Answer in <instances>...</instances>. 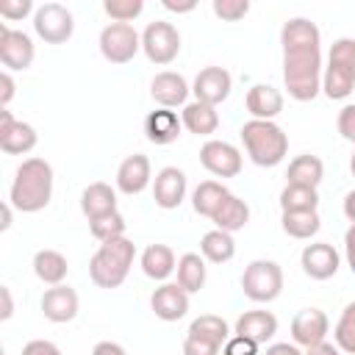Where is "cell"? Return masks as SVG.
I'll use <instances>...</instances> for the list:
<instances>
[{
	"label": "cell",
	"mask_w": 355,
	"mask_h": 355,
	"mask_svg": "<svg viewBox=\"0 0 355 355\" xmlns=\"http://www.w3.org/2000/svg\"><path fill=\"white\" fill-rule=\"evenodd\" d=\"M53 197V166L44 158H25L11 180L8 202L22 214H36L50 205Z\"/></svg>",
	"instance_id": "1"
},
{
	"label": "cell",
	"mask_w": 355,
	"mask_h": 355,
	"mask_svg": "<svg viewBox=\"0 0 355 355\" xmlns=\"http://www.w3.org/2000/svg\"><path fill=\"white\" fill-rule=\"evenodd\" d=\"M283 80L294 100H313L322 92V47L283 50Z\"/></svg>",
	"instance_id": "2"
},
{
	"label": "cell",
	"mask_w": 355,
	"mask_h": 355,
	"mask_svg": "<svg viewBox=\"0 0 355 355\" xmlns=\"http://www.w3.org/2000/svg\"><path fill=\"white\" fill-rule=\"evenodd\" d=\"M133 258H136V244L122 236V239H111V241H103L97 247V252L92 255L89 261V277L94 286L100 288H116L125 283L130 266H133Z\"/></svg>",
	"instance_id": "3"
},
{
	"label": "cell",
	"mask_w": 355,
	"mask_h": 355,
	"mask_svg": "<svg viewBox=\"0 0 355 355\" xmlns=\"http://www.w3.org/2000/svg\"><path fill=\"white\" fill-rule=\"evenodd\" d=\"M244 150L258 166H277L288 153V136L272 119H250L239 130Z\"/></svg>",
	"instance_id": "4"
},
{
	"label": "cell",
	"mask_w": 355,
	"mask_h": 355,
	"mask_svg": "<svg viewBox=\"0 0 355 355\" xmlns=\"http://www.w3.org/2000/svg\"><path fill=\"white\" fill-rule=\"evenodd\" d=\"M355 89V39L341 36L330 44L327 67L322 72V92L330 100H344Z\"/></svg>",
	"instance_id": "5"
},
{
	"label": "cell",
	"mask_w": 355,
	"mask_h": 355,
	"mask_svg": "<svg viewBox=\"0 0 355 355\" xmlns=\"http://www.w3.org/2000/svg\"><path fill=\"white\" fill-rule=\"evenodd\" d=\"M241 288L252 302H272L283 291V269L275 261L255 258L241 275Z\"/></svg>",
	"instance_id": "6"
},
{
	"label": "cell",
	"mask_w": 355,
	"mask_h": 355,
	"mask_svg": "<svg viewBox=\"0 0 355 355\" xmlns=\"http://www.w3.org/2000/svg\"><path fill=\"white\" fill-rule=\"evenodd\" d=\"M141 50V36L130 22H108L100 31V53L111 64H128Z\"/></svg>",
	"instance_id": "7"
},
{
	"label": "cell",
	"mask_w": 355,
	"mask_h": 355,
	"mask_svg": "<svg viewBox=\"0 0 355 355\" xmlns=\"http://www.w3.org/2000/svg\"><path fill=\"white\" fill-rule=\"evenodd\" d=\"M33 31L47 44H64L75 31V17L61 3H42L33 11Z\"/></svg>",
	"instance_id": "8"
},
{
	"label": "cell",
	"mask_w": 355,
	"mask_h": 355,
	"mask_svg": "<svg viewBox=\"0 0 355 355\" xmlns=\"http://www.w3.org/2000/svg\"><path fill=\"white\" fill-rule=\"evenodd\" d=\"M141 50L153 64H172L180 53V33L172 22L155 19L141 33Z\"/></svg>",
	"instance_id": "9"
},
{
	"label": "cell",
	"mask_w": 355,
	"mask_h": 355,
	"mask_svg": "<svg viewBox=\"0 0 355 355\" xmlns=\"http://www.w3.org/2000/svg\"><path fill=\"white\" fill-rule=\"evenodd\" d=\"M200 164L216 178H236L241 172V153L230 141L208 139L200 147Z\"/></svg>",
	"instance_id": "10"
},
{
	"label": "cell",
	"mask_w": 355,
	"mask_h": 355,
	"mask_svg": "<svg viewBox=\"0 0 355 355\" xmlns=\"http://www.w3.org/2000/svg\"><path fill=\"white\" fill-rule=\"evenodd\" d=\"M36 47L25 31H14L0 22V61L6 69H28L33 64Z\"/></svg>",
	"instance_id": "11"
},
{
	"label": "cell",
	"mask_w": 355,
	"mask_h": 355,
	"mask_svg": "<svg viewBox=\"0 0 355 355\" xmlns=\"http://www.w3.org/2000/svg\"><path fill=\"white\" fill-rule=\"evenodd\" d=\"M39 136H36V128L22 122V119H14L8 108H0V150L8 153V155H25L36 147Z\"/></svg>",
	"instance_id": "12"
},
{
	"label": "cell",
	"mask_w": 355,
	"mask_h": 355,
	"mask_svg": "<svg viewBox=\"0 0 355 355\" xmlns=\"http://www.w3.org/2000/svg\"><path fill=\"white\" fill-rule=\"evenodd\" d=\"M230 89H233V78H230V72L225 67H202L197 72L194 83H191L194 97L200 103H205V105H214V108L222 100H227Z\"/></svg>",
	"instance_id": "13"
},
{
	"label": "cell",
	"mask_w": 355,
	"mask_h": 355,
	"mask_svg": "<svg viewBox=\"0 0 355 355\" xmlns=\"http://www.w3.org/2000/svg\"><path fill=\"white\" fill-rule=\"evenodd\" d=\"M327 330H330V319L319 308H302L291 319V338L297 347H305V349L313 344H322L327 338Z\"/></svg>",
	"instance_id": "14"
},
{
	"label": "cell",
	"mask_w": 355,
	"mask_h": 355,
	"mask_svg": "<svg viewBox=\"0 0 355 355\" xmlns=\"http://www.w3.org/2000/svg\"><path fill=\"white\" fill-rule=\"evenodd\" d=\"M300 263H302V272L313 280H330L338 266H341V258H338V250L327 241H313L302 250L300 255Z\"/></svg>",
	"instance_id": "15"
},
{
	"label": "cell",
	"mask_w": 355,
	"mask_h": 355,
	"mask_svg": "<svg viewBox=\"0 0 355 355\" xmlns=\"http://www.w3.org/2000/svg\"><path fill=\"white\" fill-rule=\"evenodd\" d=\"M186 197V172L178 166H164L158 169L155 180H153V200L158 208L172 211L183 202Z\"/></svg>",
	"instance_id": "16"
},
{
	"label": "cell",
	"mask_w": 355,
	"mask_h": 355,
	"mask_svg": "<svg viewBox=\"0 0 355 355\" xmlns=\"http://www.w3.org/2000/svg\"><path fill=\"white\" fill-rule=\"evenodd\" d=\"M42 313H44V319H50V322H55V324H64V322H72L75 316H78V305H80V300H78V291L75 288H69V286H50L44 294H42Z\"/></svg>",
	"instance_id": "17"
},
{
	"label": "cell",
	"mask_w": 355,
	"mask_h": 355,
	"mask_svg": "<svg viewBox=\"0 0 355 355\" xmlns=\"http://www.w3.org/2000/svg\"><path fill=\"white\" fill-rule=\"evenodd\" d=\"M150 305H153V311L161 322H178L189 311V291L180 288L178 283H161L153 291Z\"/></svg>",
	"instance_id": "18"
},
{
	"label": "cell",
	"mask_w": 355,
	"mask_h": 355,
	"mask_svg": "<svg viewBox=\"0 0 355 355\" xmlns=\"http://www.w3.org/2000/svg\"><path fill=\"white\" fill-rule=\"evenodd\" d=\"M191 86L186 83V78L180 72H172V69H164L153 78L150 83V94L153 100L161 105V108H178V105H186V97H189Z\"/></svg>",
	"instance_id": "19"
},
{
	"label": "cell",
	"mask_w": 355,
	"mask_h": 355,
	"mask_svg": "<svg viewBox=\"0 0 355 355\" xmlns=\"http://www.w3.org/2000/svg\"><path fill=\"white\" fill-rule=\"evenodd\" d=\"M150 178H153V172H150V158L141 155V153H133V155H128V158L119 164V169H116V189H119L122 194L133 197V194H141V191L150 186Z\"/></svg>",
	"instance_id": "20"
},
{
	"label": "cell",
	"mask_w": 355,
	"mask_h": 355,
	"mask_svg": "<svg viewBox=\"0 0 355 355\" xmlns=\"http://www.w3.org/2000/svg\"><path fill=\"white\" fill-rule=\"evenodd\" d=\"M233 333L241 336V338H250V341H255L261 347L277 333V316L272 311H244L236 319Z\"/></svg>",
	"instance_id": "21"
},
{
	"label": "cell",
	"mask_w": 355,
	"mask_h": 355,
	"mask_svg": "<svg viewBox=\"0 0 355 355\" xmlns=\"http://www.w3.org/2000/svg\"><path fill=\"white\" fill-rule=\"evenodd\" d=\"M180 130H183V122L172 108H155L144 116V136L158 147L172 144L180 136Z\"/></svg>",
	"instance_id": "22"
},
{
	"label": "cell",
	"mask_w": 355,
	"mask_h": 355,
	"mask_svg": "<svg viewBox=\"0 0 355 355\" xmlns=\"http://www.w3.org/2000/svg\"><path fill=\"white\" fill-rule=\"evenodd\" d=\"M80 211H83V216L89 222L114 214L116 211V191L108 183H103V180L89 183L83 189V194H80Z\"/></svg>",
	"instance_id": "23"
},
{
	"label": "cell",
	"mask_w": 355,
	"mask_h": 355,
	"mask_svg": "<svg viewBox=\"0 0 355 355\" xmlns=\"http://www.w3.org/2000/svg\"><path fill=\"white\" fill-rule=\"evenodd\" d=\"M244 103H247V111L252 114V119H272L275 122V116L283 111V94H280V89H275L269 83L250 86Z\"/></svg>",
	"instance_id": "24"
},
{
	"label": "cell",
	"mask_w": 355,
	"mask_h": 355,
	"mask_svg": "<svg viewBox=\"0 0 355 355\" xmlns=\"http://www.w3.org/2000/svg\"><path fill=\"white\" fill-rule=\"evenodd\" d=\"M280 44L288 47H322V31L305 17H294L280 28Z\"/></svg>",
	"instance_id": "25"
},
{
	"label": "cell",
	"mask_w": 355,
	"mask_h": 355,
	"mask_svg": "<svg viewBox=\"0 0 355 355\" xmlns=\"http://www.w3.org/2000/svg\"><path fill=\"white\" fill-rule=\"evenodd\" d=\"M180 122H183V128H186L189 133L211 136V133H216V128H219V114H216L214 105H205V103L194 100V103H186V105H183Z\"/></svg>",
	"instance_id": "26"
},
{
	"label": "cell",
	"mask_w": 355,
	"mask_h": 355,
	"mask_svg": "<svg viewBox=\"0 0 355 355\" xmlns=\"http://www.w3.org/2000/svg\"><path fill=\"white\" fill-rule=\"evenodd\" d=\"M175 269H178V261H175L172 247H166V244L144 247V252H141V272L150 280H166Z\"/></svg>",
	"instance_id": "27"
},
{
	"label": "cell",
	"mask_w": 355,
	"mask_h": 355,
	"mask_svg": "<svg viewBox=\"0 0 355 355\" xmlns=\"http://www.w3.org/2000/svg\"><path fill=\"white\" fill-rule=\"evenodd\" d=\"M69 272L67 258L58 250H39L33 255V275L47 286H61Z\"/></svg>",
	"instance_id": "28"
},
{
	"label": "cell",
	"mask_w": 355,
	"mask_h": 355,
	"mask_svg": "<svg viewBox=\"0 0 355 355\" xmlns=\"http://www.w3.org/2000/svg\"><path fill=\"white\" fill-rule=\"evenodd\" d=\"M286 178H288V186H308V189H316L319 183H322V178H324V164H322V158H316V155H297L291 164H288V172H286Z\"/></svg>",
	"instance_id": "29"
},
{
	"label": "cell",
	"mask_w": 355,
	"mask_h": 355,
	"mask_svg": "<svg viewBox=\"0 0 355 355\" xmlns=\"http://www.w3.org/2000/svg\"><path fill=\"white\" fill-rule=\"evenodd\" d=\"M211 222L219 227V230H227V233H236L241 230L247 222H250V205L236 197V194H227L225 202L219 205V211L211 216Z\"/></svg>",
	"instance_id": "30"
},
{
	"label": "cell",
	"mask_w": 355,
	"mask_h": 355,
	"mask_svg": "<svg viewBox=\"0 0 355 355\" xmlns=\"http://www.w3.org/2000/svg\"><path fill=\"white\" fill-rule=\"evenodd\" d=\"M200 252L205 261L211 263H227L233 255H236V241H233V233L227 230H208L202 239H200Z\"/></svg>",
	"instance_id": "31"
},
{
	"label": "cell",
	"mask_w": 355,
	"mask_h": 355,
	"mask_svg": "<svg viewBox=\"0 0 355 355\" xmlns=\"http://www.w3.org/2000/svg\"><path fill=\"white\" fill-rule=\"evenodd\" d=\"M205 258L200 252H183L178 258V286L186 288L189 294H197L205 286Z\"/></svg>",
	"instance_id": "32"
},
{
	"label": "cell",
	"mask_w": 355,
	"mask_h": 355,
	"mask_svg": "<svg viewBox=\"0 0 355 355\" xmlns=\"http://www.w3.org/2000/svg\"><path fill=\"white\" fill-rule=\"evenodd\" d=\"M230 191L222 186V183H216V180H202L194 191H191V208L200 214V216H214L216 211H219V205L225 202V197H227Z\"/></svg>",
	"instance_id": "33"
},
{
	"label": "cell",
	"mask_w": 355,
	"mask_h": 355,
	"mask_svg": "<svg viewBox=\"0 0 355 355\" xmlns=\"http://www.w3.org/2000/svg\"><path fill=\"white\" fill-rule=\"evenodd\" d=\"M186 336H194V338L211 341V344H216V347H225V341L230 338V327H227V322H225L222 316H216V313H202V316H197V319L189 324Z\"/></svg>",
	"instance_id": "34"
},
{
	"label": "cell",
	"mask_w": 355,
	"mask_h": 355,
	"mask_svg": "<svg viewBox=\"0 0 355 355\" xmlns=\"http://www.w3.org/2000/svg\"><path fill=\"white\" fill-rule=\"evenodd\" d=\"M319 205V194L316 189L308 186H288L280 191V211L283 214H297V211H316Z\"/></svg>",
	"instance_id": "35"
},
{
	"label": "cell",
	"mask_w": 355,
	"mask_h": 355,
	"mask_svg": "<svg viewBox=\"0 0 355 355\" xmlns=\"http://www.w3.org/2000/svg\"><path fill=\"white\" fill-rule=\"evenodd\" d=\"M280 222H283L286 236H291V239H311V236H316V233H319V227H322V219H319V214H316V211L283 214V216H280Z\"/></svg>",
	"instance_id": "36"
},
{
	"label": "cell",
	"mask_w": 355,
	"mask_h": 355,
	"mask_svg": "<svg viewBox=\"0 0 355 355\" xmlns=\"http://www.w3.org/2000/svg\"><path fill=\"white\" fill-rule=\"evenodd\" d=\"M333 338H336V347L347 355H355V300L344 305L338 322H336V330H333Z\"/></svg>",
	"instance_id": "37"
},
{
	"label": "cell",
	"mask_w": 355,
	"mask_h": 355,
	"mask_svg": "<svg viewBox=\"0 0 355 355\" xmlns=\"http://www.w3.org/2000/svg\"><path fill=\"white\" fill-rule=\"evenodd\" d=\"M89 230L92 236L103 244V241H111V239H122L125 236V216L119 211L108 214V216H100V219H92L89 222Z\"/></svg>",
	"instance_id": "38"
},
{
	"label": "cell",
	"mask_w": 355,
	"mask_h": 355,
	"mask_svg": "<svg viewBox=\"0 0 355 355\" xmlns=\"http://www.w3.org/2000/svg\"><path fill=\"white\" fill-rule=\"evenodd\" d=\"M103 11L114 22H130V19H136L144 11V3L141 0H105L103 3Z\"/></svg>",
	"instance_id": "39"
},
{
	"label": "cell",
	"mask_w": 355,
	"mask_h": 355,
	"mask_svg": "<svg viewBox=\"0 0 355 355\" xmlns=\"http://www.w3.org/2000/svg\"><path fill=\"white\" fill-rule=\"evenodd\" d=\"M247 11H250V3L247 0H214V14L219 19L236 22V19L247 17Z\"/></svg>",
	"instance_id": "40"
},
{
	"label": "cell",
	"mask_w": 355,
	"mask_h": 355,
	"mask_svg": "<svg viewBox=\"0 0 355 355\" xmlns=\"http://www.w3.org/2000/svg\"><path fill=\"white\" fill-rule=\"evenodd\" d=\"M31 11H36L31 0H3L0 3V17H6V19H25Z\"/></svg>",
	"instance_id": "41"
},
{
	"label": "cell",
	"mask_w": 355,
	"mask_h": 355,
	"mask_svg": "<svg viewBox=\"0 0 355 355\" xmlns=\"http://www.w3.org/2000/svg\"><path fill=\"white\" fill-rule=\"evenodd\" d=\"M222 355H258V344L250 341V338H241V336H230L222 347Z\"/></svg>",
	"instance_id": "42"
},
{
	"label": "cell",
	"mask_w": 355,
	"mask_h": 355,
	"mask_svg": "<svg viewBox=\"0 0 355 355\" xmlns=\"http://www.w3.org/2000/svg\"><path fill=\"white\" fill-rule=\"evenodd\" d=\"M183 355H222V347L202 341V338H194V336H186L183 338Z\"/></svg>",
	"instance_id": "43"
},
{
	"label": "cell",
	"mask_w": 355,
	"mask_h": 355,
	"mask_svg": "<svg viewBox=\"0 0 355 355\" xmlns=\"http://www.w3.org/2000/svg\"><path fill=\"white\" fill-rule=\"evenodd\" d=\"M338 133L347 139V141H355V103H349V105H344L341 111H338Z\"/></svg>",
	"instance_id": "44"
},
{
	"label": "cell",
	"mask_w": 355,
	"mask_h": 355,
	"mask_svg": "<svg viewBox=\"0 0 355 355\" xmlns=\"http://www.w3.org/2000/svg\"><path fill=\"white\" fill-rule=\"evenodd\" d=\"M22 355H64V352L47 338H33V341H28L22 347Z\"/></svg>",
	"instance_id": "45"
},
{
	"label": "cell",
	"mask_w": 355,
	"mask_h": 355,
	"mask_svg": "<svg viewBox=\"0 0 355 355\" xmlns=\"http://www.w3.org/2000/svg\"><path fill=\"white\" fill-rule=\"evenodd\" d=\"M0 108H8V103H11V97H14V89H17V83H14V78H11V72L6 69L3 75H0Z\"/></svg>",
	"instance_id": "46"
},
{
	"label": "cell",
	"mask_w": 355,
	"mask_h": 355,
	"mask_svg": "<svg viewBox=\"0 0 355 355\" xmlns=\"http://www.w3.org/2000/svg\"><path fill=\"white\" fill-rule=\"evenodd\" d=\"M263 355H305L297 344H288V341H277V344H269Z\"/></svg>",
	"instance_id": "47"
},
{
	"label": "cell",
	"mask_w": 355,
	"mask_h": 355,
	"mask_svg": "<svg viewBox=\"0 0 355 355\" xmlns=\"http://www.w3.org/2000/svg\"><path fill=\"white\" fill-rule=\"evenodd\" d=\"M344 252H347V263L355 275V225H349L347 233H344Z\"/></svg>",
	"instance_id": "48"
},
{
	"label": "cell",
	"mask_w": 355,
	"mask_h": 355,
	"mask_svg": "<svg viewBox=\"0 0 355 355\" xmlns=\"http://www.w3.org/2000/svg\"><path fill=\"white\" fill-rule=\"evenodd\" d=\"M92 355H128V352H125V347L116 344V341H97L94 349H92Z\"/></svg>",
	"instance_id": "49"
},
{
	"label": "cell",
	"mask_w": 355,
	"mask_h": 355,
	"mask_svg": "<svg viewBox=\"0 0 355 355\" xmlns=\"http://www.w3.org/2000/svg\"><path fill=\"white\" fill-rule=\"evenodd\" d=\"M164 8L175 14H189L197 8V0H164Z\"/></svg>",
	"instance_id": "50"
},
{
	"label": "cell",
	"mask_w": 355,
	"mask_h": 355,
	"mask_svg": "<svg viewBox=\"0 0 355 355\" xmlns=\"http://www.w3.org/2000/svg\"><path fill=\"white\" fill-rule=\"evenodd\" d=\"M0 297H3V311H0V319H11L14 313V300H11V288L8 286H0Z\"/></svg>",
	"instance_id": "51"
},
{
	"label": "cell",
	"mask_w": 355,
	"mask_h": 355,
	"mask_svg": "<svg viewBox=\"0 0 355 355\" xmlns=\"http://www.w3.org/2000/svg\"><path fill=\"white\" fill-rule=\"evenodd\" d=\"M305 355H341V349H338L336 344H330V341H322V344L308 347V349H305Z\"/></svg>",
	"instance_id": "52"
},
{
	"label": "cell",
	"mask_w": 355,
	"mask_h": 355,
	"mask_svg": "<svg viewBox=\"0 0 355 355\" xmlns=\"http://www.w3.org/2000/svg\"><path fill=\"white\" fill-rule=\"evenodd\" d=\"M344 216L349 219V225H355V189L347 191V197H344Z\"/></svg>",
	"instance_id": "53"
},
{
	"label": "cell",
	"mask_w": 355,
	"mask_h": 355,
	"mask_svg": "<svg viewBox=\"0 0 355 355\" xmlns=\"http://www.w3.org/2000/svg\"><path fill=\"white\" fill-rule=\"evenodd\" d=\"M11 208H14L11 202L3 205V222H0V230H8V227H11Z\"/></svg>",
	"instance_id": "54"
},
{
	"label": "cell",
	"mask_w": 355,
	"mask_h": 355,
	"mask_svg": "<svg viewBox=\"0 0 355 355\" xmlns=\"http://www.w3.org/2000/svg\"><path fill=\"white\" fill-rule=\"evenodd\" d=\"M349 172H352V178H355V150H352V158H349Z\"/></svg>",
	"instance_id": "55"
}]
</instances>
